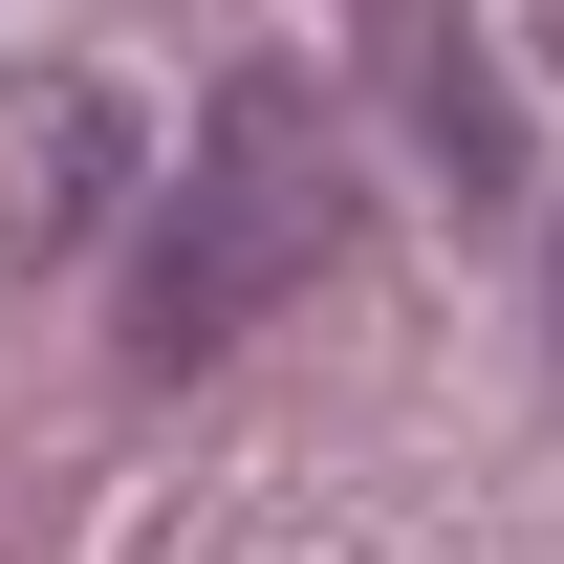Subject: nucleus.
<instances>
[{
    "label": "nucleus",
    "mask_w": 564,
    "mask_h": 564,
    "mask_svg": "<svg viewBox=\"0 0 564 564\" xmlns=\"http://www.w3.org/2000/svg\"><path fill=\"white\" fill-rule=\"evenodd\" d=\"M369 217V174H348V131L304 109V87H217V131H196V174H174V217H152V261H131V348L152 369H196V348H239L282 282H326V239Z\"/></svg>",
    "instance_id": "1"
},
{
    "label": "nucleus",
    "mask_w": 564,
    "mask_h": 564,
    "mask_svg": "<svg viewBox=\"0 0 564 564\" xmlns=\"http://www.w3.org/2000/svg\"><path fill=\"white\" fill-rule=\"evenodd\" d=\"M543 304H564V261H543Z\"/></svg>",
    "instance_id": "2"
}]
</instances>
